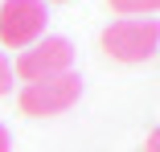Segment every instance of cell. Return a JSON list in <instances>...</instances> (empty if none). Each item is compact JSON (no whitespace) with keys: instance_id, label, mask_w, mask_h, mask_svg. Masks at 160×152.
Wrapping results in <instances>:
<instances>
[{"instance_id":"6da1fadb","label":"cell","mask_w":160,"mask_h":152,"mask_svg":"<svg viewBox=\"0 0 160 152\" xmlns=\"http://www.w3.org/2000/svg\"><path fill=\"white\" fill-rule=\"evenodd\" d=\"M103 49L115 62H148L152 53H160V21L156 17H119L103 29Z\"/></svg>"},{"instance_id":"7a4b0ae2","label":"cell","mask_w":160,"mask_h":152,"mask_svg":"<svg viewBox=\"0 0 160 152\" xmlns=\"http://www.w3.org/2000/svg\"><path fill=\"white\" fill-rule=\"evenodd\" d=\"M78 99H82V78H78L74 70H66V74L41 78V82H25L17 103H21L25 115H33V119H49V115L70 111Z\"/></svg>"},{"instance_id":"3957f363","label":"cell","mask_w":160,"mask_h":152,"mask_svg":"<svg viewBox=\"0 0 160 152\" xmlns=\"http://www.w3.org/2000/svg\"><path fill=\"white\" fill-rule=\"evenodd\" d=\"M45 0H4L0 4V45L4 49H29L45 37Z\"/></svg>"},{"instance_id":"277c9868","label":"cell","mask_w":160,"mask_h":152,"mask_svg":"<svg viewBox=\"0 0 160 152\" xmlns=\"http://www.w3.org/2000/svg\"><path fill=\"white\" fill-rule=\"evenodd\" d=\"M74 70V45L66 37H41L29 49H21L12 74L25 78V82H41V78H53V74H66Z\"/></svg>"},{"instance_id":"5b68a950","label":"cell","mask_w":160,"mask_h":152,"mask_svg":"<svg viewBox=\"0 0 160 152\" xmlns=\"http://www.w3.org/2000/svg\"><path fill=\"white\" fill-rule=\"evenodd\" d=\"M107 4L119 17H152V13H160V0H107Z\"/></svg>"},{"instance_id":"8992f818","label":"cell","mask_w":160,"mask_h":152,"mask_svg":"<svg viewBox=\"0 0 160 152\" xmlns=\"http://www.w3.org/2000/svg\"><path fill=\"white\" fill-rule=\"evenodd\" d=\"M12 90V58L0 49V95H8Z\"/></svg>"},{"instance_id":"52a82bcc","label":"cell","mask_w":160,"mask_h":152,"mask_svg":"<svg viewBox=\"0 0 160 152\" xmlns=\"http://www.w3.org/2000/svg\"><path fill=\"white\" fill-rule=\"evenodd\" d=\"M144 152H160V128H156V132L144 140Z\"/></svg>"},{"instance_id":"ba28073f","label":"cell","mask_w":160,"mask_h":152,"mask_svg":"<svg viewBox=\"0 0 160 152\" xmlns=\"http://www.w3.org/2000/svg\"><path fill=\"white\" fill-rule=\"evenodd\" d=\"M0 152H12V136H8L4 124H0Z\"/></svg>"},{"instance_id":"9c48e42d","label":"cell","mask_w":160,"mask_h":152,"mask_svg":"<svg viewBox=\"0 0 160 152\" xmlns=\"http://www.w3.org/2000/svg\"><path fill=\"white\" fill-rule=\"evenodd\" d=\"M45 4H58V0H45Z\"/></svg>"}]
</instances>
